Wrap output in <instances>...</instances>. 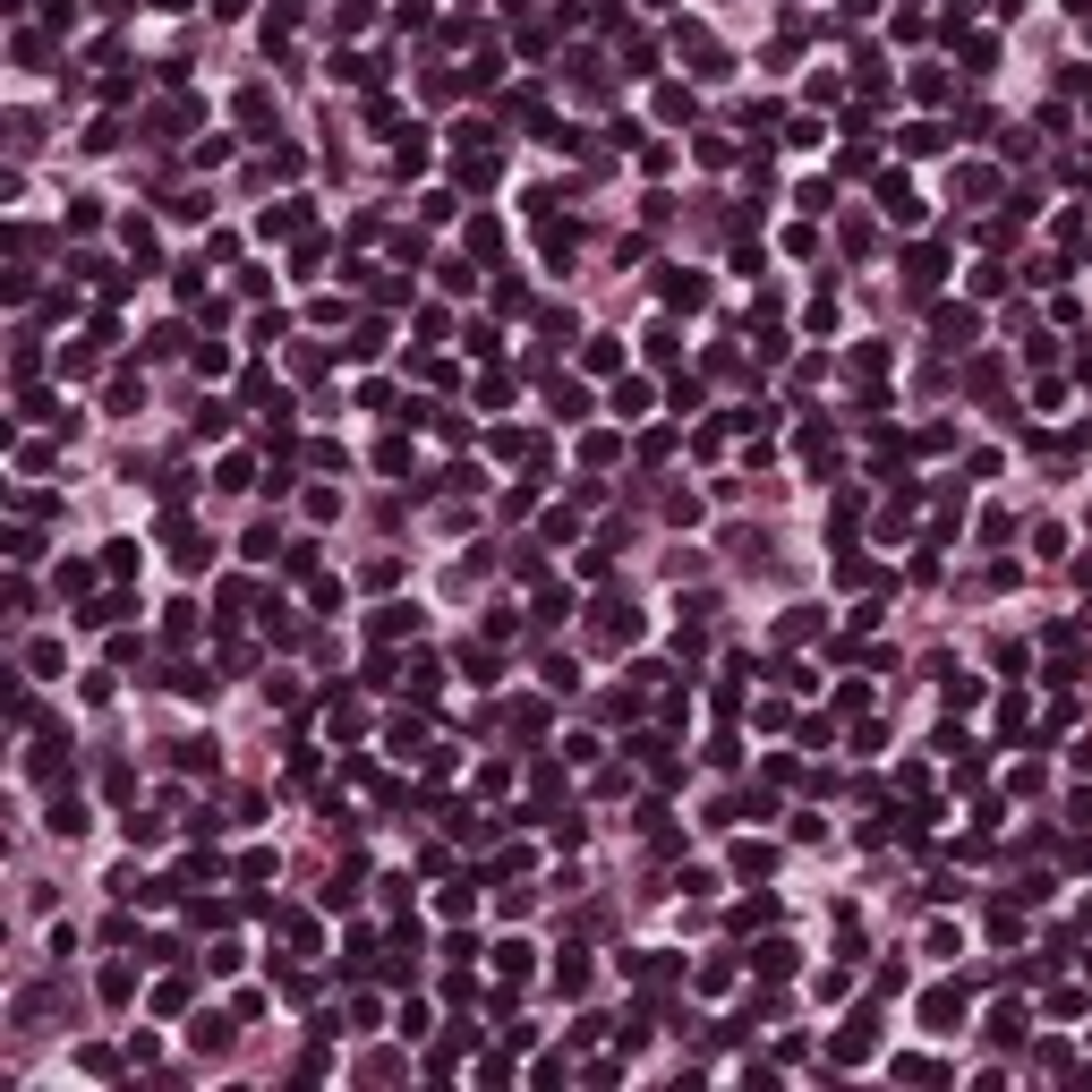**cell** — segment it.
<instances>
[{"label": "cell", "mask_w": 1092, "mask_h": 1092, "mask_svg": "<svg viewBox=\"0 0 1092 1092\" xmlns=\"http://www.w3.org/2000/svg\"><path fill=\"white\" fill-rule=\"evenodd\" d=\"M922 1025H930V1033H956V1025H964V998H956V990H930V998H922Z\"/></svg>", "instance_id": "1"}, {"label": "cell", "mask_w": 1092, "mask_h": 1092, "mask_svg": "<svg viewBox=\"0 0 1092 1092\" xmlns=\"http://www.w3.org/2000/svg\"><path fill=\"white\" fill-rule=\"evenodd\" d=\"M598 640H615V649L640 640V615H632V606H598Z\"/></svg>", "instance_id": "2"}]
</instances>
